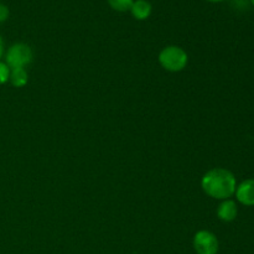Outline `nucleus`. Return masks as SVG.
<instances>
[{
	"label": "nucleus",
	"mask_w": 254,
	"mask_h": 254,
	"mask_svg": "<svg viewBox=\"0 0 254 254\" xmlns=\"http://www.w3.org/2000/svg\"><path fill=\"white\" fill-rule=\"evenodd\" d=\"M193 248L197 254H217L218 240L210 231H198L193 237Z\"/></svg>",
	"instance_id": "4"
},
{
	"label": "nucleus",
	"mask_w": 254,
	"mask_h": 254,
	"mask_svg": "<svg viewBox=\"0 0 254 254\" xmlns=\"http://www.w3.org/2000/svg\"><path fill=\"white\" fill-rule=\"evenodd\" d=\"M29 79V74H27L25 68H12L10 69L9 82L16 88H21L27 83Z\"/></svg>",
	"instance_id": "8"
},
{
	"label": "nucleus",
	"mask_w": 254,
	"mask_h": 254,
	"mask_svg": "<svg viewBox=\"0 0 254 254\" xmlns=\"http://www.w3.org/2000/svg\"><path fill=\"white\" fill-rule=\"evenodd\" d=\"M189 61L188 54L179 46H168L159 54V64L163 68L170 72H180L186 67Z\"/></svg>",
	"instance_id": "2"
},
{
	"label": "nucleus",
	"mask_w": 254,
	"mask_h": 254,
	"mask_svg": "<svg viewBox=\"0 0 254 254\" xmlns=\"http://www.w3.org/2000/svg\"><path fill=\"white\" fill-rule=\"evenodd\" d=\"M10 76V68L5 62L0 61V86L1 84H5L7 81H9Z\"/></svg>",
	"instance_id": "10"
},
{
	"label": "nucleus",
	"mask_w": 254,
	"mask_h": 254,
	"mask_svg": "<svg viewBox=\"0 0 254 254\" xmlns=\"http://www.w3.org/2000/svg\"><path fill=\"white\" fill-rule=\"evenodd\" d=\"M2 54H4V41H2V37L0 36V59L2 57Z\"/></svg>",
	"instance_id": "11"
},
{
	"label": "nucleus",
	"mask_w": 254,
	"mask_h": 254,
	"mask_svg": "<svg viewBox=\"0 0 254 254\" xmlns=\"http://www.w3.org/2000/svg\"><path fill=\"white\" fill-rule=\"evenodd\" d=\"M202 190L216 200H228L237 189V181L230 170L216 168L207 171L201 180Z\"/></svg>",
	"instance_id": "1"
},
{
	"label": "nucleus",
	"mask_w": 254,
	"mask_h": 254,
	"mask_svg": "<svg viewBox=\"0 0 254 254\" xmlns=\"http://www.w3.org/2000/svg\"><path fill=\"white\" fill-rule=\"evenodd\" d=\"M134 0H108V4L117 11H128L133 6Z\"/></svg>",
	"instance_id": "9"
},
{
	"label": "nucleus",
	"mask_w": 254,
	"mask_h": 254,
	"mask_svg": "<svg viewBox=\"0 0 254 254\" xmlns=\"http://www.w3.org/2000/svg\"><path fill=\"white\" fill-rule=\"evenodd\" d=\"M130 10L135 19L145 20L151 14V4L146 0H136L133 2V6Z\"/></svg>",
	"instance_id": "7"
},
{
	"label": "nucleus",
	"mask_w": 254,
	"mask_h": 254,
	"mask_svg": "<svg viewBox=\"0 0 254 254\" xmlns=\"http://www.w3.org/2000/svg\"><path fill=\"white\" fill-rule=\"evenodd\" d=\"M235 193L238 202L245 206H254V179L242 181L237 186Z\"/></svg>",
	"instance_id": "5"
},
{
	"label": "nucleus",
	"mask_w": 254,
	"mask_h": 254,
	"mask_svg": "<svg viewBox=\"0 0 254 254\" xmlns=\"http://www.w3.org/2000/svg\"><path fill=\"white\" fill-rule=\"evenodd\" d=\"M251 1H252V4L254 5V0H251Z\"/></svg>",
	"instance_id": "13"
},
{
	"label": "nucleus",
	"mask_w": 254,
	"mask_h": 254,
	"mask_svg": "<svg viewBox=\"0 0 254 254\" xmlns=\"http://www.w3.org/2000/svg\"><path fill=\"white\" fill-rule=\"evenodd\" d=\"M238 215V208L235 201L223 200V202L218 206L217 216L223 222H232Z\"/></svg>",
	"instance_id": "6"
},
{
	"label": "nucleus",
	"mask_w": 254,
	"mask_h": 254,
	"mask_svg": "<svg viewBox=\"0 0 254 254\" xmlns=\"http://www.w3.org/2000/svg\"><path fill=\"white\" fill-rule=\"evenodd\" d=\"M208 1H213V2H220V1H223V0H208Z\"/></svg>",
	"instance_id": "12"
},
{
	"label": "nucleus",
	"mask_w": 254,
	"mask_h": 254,
	"mask_svg": "<svg viewBox=\"0 0 254 254\" xmlns=\"http://www.w3.org/2000/svg\"><path fill=\"white\" fill-rule=\"evenodd\" d=\"M32 51L30 46L26 44H14L7 49L5 55V64L9 66L10 69L12 68H25V66L32 61Z\"/></svg>",
	"instance_id": "3"
}]
</instances>
